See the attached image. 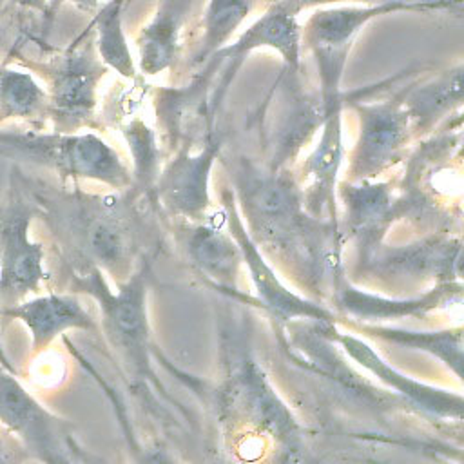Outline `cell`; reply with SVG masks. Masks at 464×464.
I'll list each match as a JSON object with an SVG mask.
<instances>
[{"instance_id":"obj_16","label":"cell","mask_w":464,"mask_h":464,"mask_svg":"<svg viewBox=\"0 0 464 464\" xmlns=\"http://www.w3.org/2000/svg\"><path fill=\"white\" fill-rule=\"evenodd\" d=\"M341 111L343 109L323 112L319 143L303 165V203L314 218H321L323 214L335 218V185L344 154Z\"/></svg>"},{"instance_id":"obj_13","label":"cell","mask_w":464,"mask_h":464,"mask_svg":"<svg viewBox=\"0 0 464 464\" xmlns=\"http://www.w3.org/2000/svg\"><path fill=\"white\" fill-rule=\"evenodd\" d=\"M332 301L337 315L353 317L361 323H375L401 317H422L433 310H440L462 301V283L444 281L415 297H382L353 286L344 276L332 288Z\"/></svg>"},{"instance_id":"obj_2","label":"cell","mask_w":464,"mask_h":464,"mask_svg":"<svg viewBox=\"0 0 464 464\" xmlns=\"http://www.w3.org/2000/svg\"><path fill=\"white\" fill-rule=\"evenodd\" d=\"M150 261L143 257L138 268L112 292L98 266H83L74 276L76 286L89 294L100 306L102 326L118 350L138 375L150 377L149 359V319H147V285Z\"/></svg>"},{"instance_id":"obj_32","label":"cell","mask_w":464,"mask_h":464,"mask_svg":"<svg viewBox=\"0 0 464 464\" xmlns=\"http://www.w3.org/2000/svg\"><path fill=\"white\" fill-rule=\"evenodd\" d=\"M125 2H129V0H125Z\"/></svg>"},{"instance_id":"obj_17","label":"cell","mask_w":464,"mask_h":464,"mask_svg":"<svg viewBox=\"0 0 464 464\" xmlns=\"http://www.w3.org/2000/svg\"><path fill=\"white\" fill-rule=\"evenodd\" d=\"M181 245L190 263L218 286L237 290V276L243 265V254L230 234L210 214L201 221H188L181 227Z\"/></svg>"},{"instance_id":"obj_30","label":"cell","mask_w":464,"mask_h":464,"mask_svg":"<svg viewBox=\"0 0 464 464\" xmlns=\"http://www.w3.org/2000/svg\"><path fill=\"white\" fill-rule=\"evenodd\" d=\"M0 366H4L5 370H9V372H13V366H11V362H9V359L5 357V353H4V350H2V344H0Z\"/></svg>"},{"instance_id":"obj_3","label":"cell","mask_w":464,"mask_h":464,"mask_svg":"<svg viewBox=\"0 0 464 464\" xmlns=\"http://www.w3.org/2000/svg\"><path fill=\"white\" fill-rule=\"evenodd\" d=\"M0 145L69 178L100 181L118 190L130 188V169L111 145L92 132L5 134L0 136Z\"/></svg>"},{"instance_id":"obj_27","label":"cell","mask_w":464,"mask_h":464,"mask_svg":"<svg viewBox=\"0 0 464 464\" xmlns=\"http://www.w3.org/2000/svg\"><path fill=\"white\" fill-rule=\"evenodd\" d=\"M270 4L281 5L283 9L290 11L292 14H297L299 11L310 7V5H323V4H337V2H364V4H382V2H442L446 5L460 7L462 0H268Z\"/></svg>"},{"instance_id":"obj_9","label":"cell","mask_w":464,"mask_h":464,"mask_svg":"<svg viewBox=\"0 0 464 464\" xmlns=\"http://www.w3.org/2000/svg\"><path fill=\"white\" fill-rule=\"evenodd\" d=\"M219 149V140L208 134L199 150L181 147L163 165L152 194L167 212L187 221H201L208 216L212 208L208 183Z\"/></svg>"},{"instance_id":"obj_8","label":"cell","mask_w":464,"mask_h":464,"mask_svg":"<svg viewBox=\"0 0 464 464\" xmlns=\"http://www.w3.org/2000/svg\"><path fill=\"white\" fill-rule=\"evenodd\" d=\"M221 203L225 207V223L241 248L243 263L248 268L252 285L257 292L261 304L265 306V310H268L270 317L277 319L279 323H288L294 319L337 323L341 315H337L334 310L326 308L319 301L292 292L281 283L276 270L263 257L259 246L250 239L245 221L239 216V208L236 205V192L232 188L221 190Z\"/></svg>"},{"instance_id":"obj_31","label":"cell","mask_w":464,"mask_h":464,"mask_svg":"<svg viewBox=\"0 0 464 464\" xmlns=\"http://www.w3.org/2000/svg\"><path fill=\"white\" fill-rule=\"evenodd\" d=\"M7 460H11V455L7 453V450L4 448V444L0 440V462H7Z\"/></svg>"},{"instance_id":"obj_19","label":"cell","mask_w":464,"mask_h":464,"mask_svg":"<svg viewBox=\"0 0 464 464\" xmlns=\"http://www.w3.org/2000/svg\"><path fill=\"white\" fill-rule=\"evenodd\" d=\"M4 315L22 321L33 337L36 350L45 348L60 334L80 328H94L92 315L83 308L80 299L71 294H47L31 301L5 308Z\"/></svg>"},{"instance_id":"obj_4","label":"cell","mask_w":464,"mask_h":464,"mask_svg":"<svg viewBox=\"0 0 464 464\" xmlns=\"http://www.w3.org/2000/svg\"><path fill=\"white\" fill-rule=\"evenodd\" d=\"M72 210V236L87 266L109 272L118 283L132 274L136 219L130 201L121 196H87Z\"/></svg>"},{"instance_id":"obj_26","label":"cell","mask_w":464,"mask_h":464,"mask_svg":"<svg viewBox=\"0 0 464 464\" xmlns=\"http://www.w3.org/2000/svg\"><path fill=\"white\" fill-rule=\"evenodd\" d=\"M47 109V92L24 71H0V121L31 118Z\"/></svg>"},{"instance_id":"obj_25","label":"cell","mask_w":464,"mask_h":464,"mask_svg":"<svg viewBox=\"0 0 464 464\" xmlns=\"http://www.w3.org/2000/svg\"><path fill=\"white\" fill-rule=\"evenodd\" d=\"M254 4L256 0H208L201 44L192 63H203L208 56L221 49L250 14Z\"/></svg>"},{"instance_id":"obj_28","label":"cell","mask_w":464,"mask_h":464,"mask_svg":"<svg viewBox=\"0 0 464 464\" xmlns=\"http://www.w3.org/2000/svg\"><path fill=\"white\" fill-rule=\"evenodd\" d=\"M62 4H72L74 7H78L80 11H85V13H94L100 5V0H49V5H47V11H54L58 5Z\"/></svg>"},{"instance_id":"obj_22","label":"cell","mask_w":464,"mask_h":464,"mask_svg":"<svg viewBox=\"0 0 464 464\" xmlns=\"http://www.w3.org/2000/svg\"><path fill=\"white\" fill-rule=\"evenodd\" d=\"M341 323L350 324L352 330L362 332L370 337L393 343L406 348H415L428 352L430 355L437 357L442 364H446L457 379L462 377V362H464V352H462V328H446V330H433V332H415V330H404V328H393V326H381L373 323H355V321H344L339 317Z\"/></svg>"},{"instance_id":"obj_5","label":"cell","mask_w":464,"mask_h":464,"mask_svg":"<svg viewBox=\"0 0 464 464\" xmlns=\"http://www.w3.org/2000/svg\"><path fill=\"white\" fill-rule=\"evenodd\" d=\"M85 34L87 29L47 69V111L60 132H72L89 123L96 109L98 83L107 71L91 45V36L85 42Z\"/></svg>"},{"instance_id":"obj_14","label":"cell","mask_w":464,"mask_h":464,"mask_svg":"<svg viewBox=\"0 0 464 464\" xmlns=\"http://www.w3.org/2000/svg\"><path fill=\"white\" fill-rule=\"evenodd\" d=\"M31 210L24 205L0 207V294L20 297L45 279L44 248L29 239Z\"/></svg>"},{"instance_id":"obj_21","label":"cell","mask_w":464,"mask_h":464,"mask_svg":"<svg viewBox=\"0 0 464 464\" xmlns=\"http://www.w3.org/2000/svg\"><path fill=\"white\" fill-rule=\"evenodd\" d=\"M462 63L442 71L439 76L402 89V105L410 116L413 136L431 130L442 118L462 103Z\"/></svg>"},{"instance_id":"obj_11","label":"cell","mask_w":464,"mask_h":464,"mask_svg":"<svg viewBox=\"0 0 464 464\" xmlns=\"http://www.w3.org/2000/svg\"><path fill=\"white\" fill-rule=\"evenodd\" d=\"M295 16L297 14H292L281 5L270 4L266 13L257 22H254L234 44L223 45L212 54L221 60V72L214 89V98L218 103L223 98L236 71L243 63L245 56L256 49L268 47L277 51L285 60L286 72H292L294 76L299 72L301 29Z\"/></svg>"},{"instance_id":"obj_18","label":"cell","mask_w":464,"mask_h":464,"mask_svg":"<svg viewBox=\"0 0 464 464\" xmlns=\"http://www.w3.org/2000/svg\"><path fill=\"white\" fill-rule=\"evenodd\" d=\"M366 254H377V261L368 259L361 263L377 265L384 272L406 274V276H426L437 277L439 283L460 281V237L451 236H433L422 243L379 248L372 246L364 250ZM359 263V265H361Z\"/></svg>"},{"instance_id":"obj_7","label":"cell","mask_w":464,"mask_h":464,"mask_svg":"<svg viewBox=\"0 0 464 464\" xmlns=\"http://www.w3.org/2000/svg\"><path fill=\"white\" fill-rule=\"evenodd\" d=\"M223 406L232 420L245 422L272 437L283 451L299 450V426L256 361L243 359L230 373L223 386Z\"/></svg>"},{"instance_id":"obj_24","label":"cell","mask_w":464,"mask_h":464,"mask_svg":"<svg viewBox=\"0 0 464 464\" xmlns=\"http://www.w3.org/2000/svg\"><path fill=\"white\" fill-rule=\"evenodd\" d=\"M121 134L132 156L130 188L134 194H152L161 163V147L156 132L140 118L121 125Z\"/></svg>"},{"instance_id":"obj_10","label":"cell","mask_w":464,"mask_h":464,"mask_svg":"<svg viewBox=\"0 0 464 464\" xmlns=\"http://www.w3.org/2000/svg\"><path fill=\"white\" fill-rule=\"evenodd\" d=\"M314 326L321 335L335 343L344 350V353L368 370L373 377L382 381L386 386L399 392L408 402L422 410L424 413L450 419L455 422L462 420V397L457 393H450L446 390H439L428 386L420 381H415L393 366H390L377 352H373L362 339L355 337L350 332H341L337 323L328 321H314Z\"/></svg>"},{"instance_id":"obj_20","label":"cell","mask_w":464,"mask_h":464,"mask_svg":"<svg viewBox=\"0 0 464 464\" xmlns=\"http://www.w3.org/2000/svg\"><path fill=\"white\" fill-rule=\"evenodd\" d=\"M196 0H160L154 16L138 34L140 69L158 74L172 67L179 51V36Z\"/></svg>"},{"instance_id":"obj_6","label":"cell","mask_w":464,"mask_h":464,"mask_svg":"<svg viewBox=\"0 0 464 464\" xmlns=\"http://www.w3.org/2000/svg\"><path fill=\"white\" fill-rule=\"evenodd\" d=\"M353 109L359 116V138L350 154L346 179H377L404 158L413 138L402 92L390 100L355 102Z\"/></svg>"},{"instance_id":"obj_1","label":"cell","mask_w":464,"mask_h":464,"mask_svg":"<svg viewBox=\"0 0 464 464\" xmlns=\"http://www.w3.org/2000/svg\"><path fill=\"white\" fill-rule=\"evenodd\" d=\"M236 187L250 239L286 263L303 286L321 295L326 283L334 288L341 277L339 228L304 208L299 181L285 169L259 172L245 163L237 169Z\"/></svg>"},{"instance_id":"obj_29","label":"cell","mask_w":464,"mask_h":464,"mask_svg":"<svg viewBox=\"0 0 464 464\" xmlns=\"http://www.w3.org/2000/svg\"><path fill=\"white\" fill-rule=\"evenodd\" d=\"M13 4L25 7V9H34V11H47L49 0H11Z\"/></svg>"},{"instance_id":"obj_15","label":"cell","mask_w":464,"mask_h":464,"mask_svg":"<svg viewBox=\"0 0 464 464\" xmlns=\"http://www.w3.org/2000/svg\"><path fill=\"white\" fill-rule=\"evenodd\" d=\"M335 187L344 207V232L362 250L381 243L386 228L402 214L390 181L344 179Z\"/></svg>"},{"instance_id":"obj_23","label":"cell","mask_w":464,"mask_h":464,"mask_svg":"<svg viewBox=\"0 0 464 464\" xmlns=\"http://www.w3.org/2000/svg\"><path fill=\"white\" fill-rule=\"evenodd\" d=\"M125 0H109L100 9L94 11V18L91 22L92 31L96 33V49L100 60L114 69L123 78H134V63L130 56V49L121 25V11Z\"/></svg>"},{"instance_id":"obj_12","label":"cell","mask_w":464,"mask_h":464,"mask_svg":"<svg viewBox=\"0 0 464 464\" xmlns=\"http://www.w3.org/2000/svg\"><path fill=\"white\" fill-rule=\"evenodd\" d=\"M0 422L20 437L24 446L42 460L65 459V431L18 381L13 372L0 368Z\"/></svg>"}]
</instances>
